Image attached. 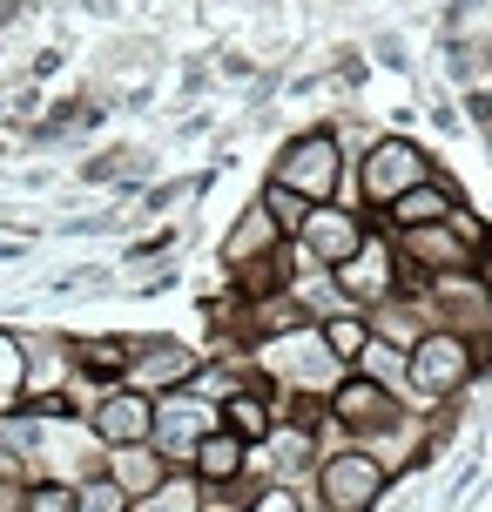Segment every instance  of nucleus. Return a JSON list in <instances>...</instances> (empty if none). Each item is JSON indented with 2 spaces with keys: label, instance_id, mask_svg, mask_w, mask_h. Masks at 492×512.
<instances>
[{
  "label": "nucleus",
  "instance_id": "nucleus-1",
  "mask_svg": "<svg viewBox=\"0 0 492 512\" xmlns=\"http://www.w3.org/2000/svg\"><path fill=\"white\" fill-rule=\"evenodd\" d=\"M263 378H270V391L277 384H290V391H337L344 364L331 358L324 331H270L263 337Z\"/></svg>",
  "mask_w": 492,
  "mask_h": 512
},
{
  "label": "nucleus",
  "instance_id": "nucleus-2",
  "mask_svg": "<svg viewBox=\"0 0 492 512\" xmlns=\"http://www.w3.org/2000/svg\"><path fill=\"white\" fill-rule=\"evenodd\" d=\"M425 176H439L432 155L418 149V142H405V135H385V142H371L364 162H358V196L371 209H391L405 189H418Z\"/></svg>",
  "mask_w": 492,
  "mask_h": 512
},
{
  "label": "nucleus",
  "instance_id": "nucleus-3",
  "mask_svg": "<svg viewBox=\"0 0 492 512\" xmlns=\"http://www.w3.org/2000/svg\"><path fill=\"white\" fill-rule=\"evenodd\" d=\"M284 189H297L304 203H331V196H344V149H337L331 128H311V135H297L284 155H277V176Z\"/></svg>",
  "mask_w": 492,
  "mask_h": 512
},
{
  "label": "nucleus",
  "instance_id": "nucleus-4",
  "mask_svg": "<svg viewBox=\"0 0 492 512\" xmlns=\"http://www.w3.org/2000/svg\"><path fill=\"white\" fill-rule=\"evenodd\" d=\"M216 432V405L196 398V391H156V418H149V445H156L169 465H189L196 459V445Z\"/></svg>",
  "mask_w": 492,
  "mask_h": 512
},
{
  "label": "nucleus",
  "instance_id": "nucleus-5",
  "mask_svg": "<svg viewBox=\"0 0 492 512\" xmlns=\"http://www.w3.org/2000/svg\"><path fill=\"white\" fill-rule=\"evenodd\" d=\"M385 465L371 459V452H358V445H344V452H331V459L317 465V499L331 512H371L378 499H385Z\"/></svg>",
  "mask_w": 492,
  "mask_h": 512
},
{
  "label": "nucleus",
  "instance_id": "nucleus-6",
  "mask_svg": "<svg viewBox=\"0 0 492 512\" xmlns=\"http://www.w3.org/2000/svg\"><path fill=\"white\" fill-rule=\"evenodd\" d=\"M466 378H472V337H459V331H425L412 344V358H405V384L418 398H445Z\"/></svg>",
  "mask_w": 492,
  "mask_h": 512
},
{
  "label": "nucleus",
  "instance_id": "nucleus-7",
  "mask_svg": "<svg viewBox=\"0 0 492 512\" xmlns=\"http://www.w3.org/2000/svg\"><path fill=\"white\" fill-rule=\"evenodd\" d=\"M364 223L351 216V209H331V203H311V216H304V230H297V250H304V263H317V270H337L344 256L364 243Z\"/></svg>",
  "mask_w": 492,
  "mask_h": 512
},
{
  "label": "nucleus",
  "instance_id": "nucleus-8",
  "mask_svg": "<svg viewBox=\"0 0 492 512\" xmlns=\"http://www.w3.org/2000/svg\"><path fill=\"white\" fill-rule=\"evenodd\" d=\"M149 418H156V398L115 384L102 398V411H95V438H102V445H142V438H149Z\"/></svg>",
  "mask_w": 492,
  "mask_h": 512
},
{
  "label": "nucleus",
  "instance_id": "nucleus-9",
  "mask_svg": "<svg viewBox=\"0 0 492 512\" xmlns=\"http://www.w3.org/2000/svg\"><path fill=\"white\" fill-rule=\"evenodd\" d=\"M189 371H196V358L182 351V344H142V351H129V371H122V384L129 391H176V384H189Z\"/></svg>",
  "mask_w": 492,
  "mask_h": 512
},
{
  "label": "nucleus",
  "instance_id": "nucleus-10",
  "mask_svg": "<svg viewBox=\"0 0 492 512\" xmlns=\"http://www.w3.org/2000/svg\"><path fill=\"white\" fill-rule=\"evenodd\" d=\"M102 472H108V479H115L122 492H129V499H142V492H156L162 479H169V459H162L156 445L142 438V445H108Z\"/></svg>",
  "mask_w": 492,
  "mask_h": 512
},
{
  "label": "nucleus",
  "instance_id": "nucleus-11",
  "mask_svg": "<svg viewBox=\"0 0 492 512\" xmlns=\"http://www.w3.org/2000/svg\"><path fill=\"white\" fill-rule=\"evenodd\" d=\"M277 250H284V230H277V216H270L263 203L243 209V216L230 223V243H223V256H230L236 270H243V263H263V256H277Z\"/></svg>",
  "mask_w": 492,
  "mask_h": 512
},
{
  "label": "nucleus",
  "instance_id": "nucleus-12",
  "mask_svg": "<svg viewBox=\"0 0 492 512\" xmlns=\"http://www.w3.org/2000/svg\"><path fill=\"white\" fill-rule=\"evenodd\" d=\"M189 465H196V479H203V486H230V479H243V472H250V445L216 425V432L196 445V459H189Z\"/></svg>",
  "mask_w": 492,
  "mask_h": 512
},
{
  "label": "nucleus",
  "instance_id": "nucleus-13",
  "mask_svg": "<svg viewBox=\"0 0 492 512\" xmlns=\"http://www.w3.org/2000/svg\"><path fill=\"white\" fill-rule=\"evenodd\" d=\"M459 209V189H445L439 176H425L418 189H405L398 203H391V230H418V223H445Z\"/></svg>",
  "mask_w": 492,
  "mask_h": 512
},
{
  "label": "nucleus",
  "instance_id": "nucleus-14",
  "mask_svg": "<svg viewBox=\"0 0 492 512\" xmlns=\"http://www.w3.org/2000/svg\"><path fill=\"white\" fill-rule=\"evenodd\" d=\"M324 344H331V358H337V364H358V351L371 344V324L358 317V304H351V310H331V317H324Z\"/></svg>",
  "mask_w": 492,
  "mask_h": 512
},
{
  "label": "nucleus",
  "instance_id": "nucleus-15",
  "mask_svg": "<svg viewBox=\"0 0 492 512\" xmlns=\"http://www.w3.org/2000/svg\"><path fill=\"white\" fill-rule=\"evenodd\" d=\"M358 364H364V378L385 384V391H398V384H405V351H391V337H378V331H371V344L358 351Z\"/></svg>",
  "mask_w": 492,
  "mask_h": 512
},
{
  "label": "nucleus",
  "instance_id": "nucleus-16",
  "mask_svg": "<svg viewBox=\"0 0 492 512\" xmlns=\"http://www.w3.org/2000/svg\"><path fill=\"white\" fill-rule=\"evenodd\" d=\"M257 203L270 209V216H277V230H284V236H297V230H304V216H311V203H304L297 189H284V182H263V196H257Z\"/></svg>",
  "mask_w": 492,
  "mask_h": 512
},
{
  "label": "nucleus",
  "instance_id": "nucleus-17",
  "mask_svg": "<svg viewBox=\"0 0 492 512\" xmlns=\"http://www.w3.org/2000/svg\"><path fill=\"white\" fill-rule=\"evenodd\" d=\"M75 512H129V492L115 486L108 472H88L75 486Z\"/></svg>",
  "mask_w": 492,
  "mask_h": 512
},
{
  "label": "nucleus",
  "instance_id": "nucleus-18",
  "mask_svg": "<svg viewBox=\"0 0 492 512\" xmlns=\"http://www.w3.org/2000/svg\"><path fill=\"white\" fill-rule=\"evenodd\" d=\"M129 506L135 512H196V479H162L156 492H142Z\"/></svg>",
  "mask_w": 492,
  "mask_h": 512
},
{
  "label": "nucleus",
  "instance_id": "nucleus-19",
  "mask_svg": "<svg viewBox=\"0 0 492 512\" xmlns=\"http://www.w3.org/2000/svg\"><path fill=\"white\" fill-rule=\"evenodd\" d=\"M21 512H75V492L68 486H34L21 499Z\"/></svg>",
  "mask_w": 492,
  "mask_h": 512
}]
</instances>
